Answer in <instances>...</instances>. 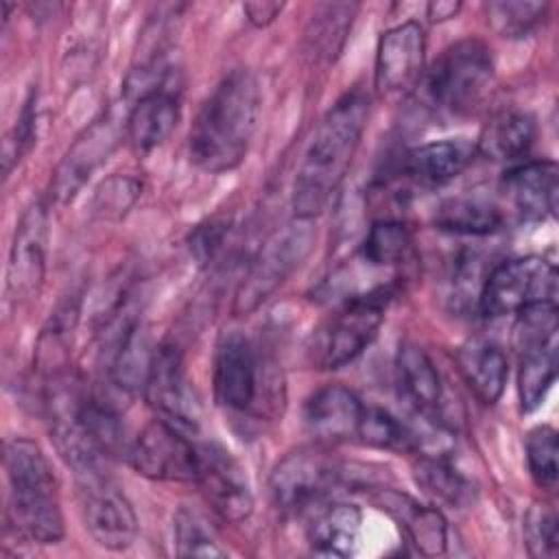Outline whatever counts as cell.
I'll return each instance as SVG.
<instances>
[{
    "label": "cell",
    "instance_id": "obj_27",
    "mask_svg": "<svg viewBox=\"0 0 559 559\" xmlns=\"http://www.w3.org/2000/svg\"><path fill=\"white\" fill-rule=\"evenodd\" d=\"M413 476L426 496L450 509H467L476 502V485L441 456H419Z\"/></svg>",
    "mask_w": 559,
    "mask_h": 559
},
{
    "label": "cell",
    "instance_id": "obj_29",
    "mask_svg": "<svg viewBox=\"0 0 559 559\" xmlns=\"http://www.w3.org/2000/svg\"><path fill=\"white\" fill-rule=\"evenodd\" d=\"M4 472L11 489H57V476L44 450L24 437L4 443Z\"/></svg>",
    "mask_w": 559,
    "mask_h": 559
},
{
    "label": "cell",
    "instance_id": "obj_15",
    "mask_svg": "<svg viewBox=\"0 0 559 559\" xmlns=\"http://www.w3.org/2000/svg\"><path fill=\"white\" fill-rule=\"evenodd\" d=\"M7 528L24 544H57L63 539V513L57 489H11L7 496Z\"/></svg>",
    "mask_w": 559,
    "mask_h": 559
},
{
    "label": "cell",
    "instance_id": "obj_35",
    "mask_svg": "<svg viewBox=\"0 0 559 559\" xmlns=\"http://www.w3.org/2000/svg\"><path fill=\"white\" fill-rule=\"evenodd\" d=\"M548 2H489L487 20L491 28L502 37H524L542 24L546 17Z\"/></svg>",
    "mask_w": 559,
    "mask_h": 559
},
{
    "label": "cell",
    "instance_id": "obj_23",
    "mask_svg": "<svg viewBox=\"0 0 559 559\" xmlns=\"http://www.w3.org/2000/svg\"><path fill=\"white\" fill-rule=\"evenodd\" d=\"M362 513L352 502L317 504L306 528L308 544L317 555L349 557L356 548Z\"/></svg>",
    "mask_w": 559,
    "mask_h": 559
},
{
    "label": "cell",
    "instance_id": "obj_36",
    "mask_svg": "<svg viewBox=\"0 0 559 559\" xmlns=\"http://www.w3.org/2000/svg\"><path fill=\"white\" fill-rule=\"evenodd\" d=\"M524 544L535 559H555L559 552V531L557 513L552 507L535 502L524 515Z\"/></svg>",
    "mask_w": 559,
    "mask_h": 559
},
{
    "label": "cell",
    "instance_id": "obj_2",
    "mask_svg": "<svg viewBox=\"0 0 559 559\" xmlns=\"http://www.w3.org/2000/svg\"><path fill=\"white\" fill-rule=\"evenodd\" d=\"M369 118L360 90L347 92L319 122L293 183L295 218L312 221L330 203L358 151Z\"/></svg>",
    "mask_w": 559,
    "mask_h": 559
},
{
    "label": "cell",
    "instance_id": "obj_30",
    "mask_svg": "<svg viewBox=\"0 0 559 559\" xmlns=\"http://www.w3.org/2000/svg\"><path fill=\"white\" fill-rule=\"evenodd\" d=\"M76 314L79 308L74 304H63L39 334L35 349V367L46 380H52V384L61 382L63 371L68 367L70 338L76 323Z\"/></svg>",
    "mask_w": 559,
    "mask_h": 559
},
{
    "label": "cell",
    "instance_id": "obj_22",
    "mask_svg": "<svg viewBox=\"0 0 559 559\" xmlns=\"http://www.w3.org/2000/svg\"><path fill=\"white\" fill-rule=\"evenodd\" d=\"M395 373L402 397L424 417L439 415L441 378L432 358L415 343H402L395 358Z\"/></svg>",
    "mask_w": 559,
    "mask_h": 559
},
{
    "label": "cell",
    "instance_id": "obj_40",
    "mask_svg": "<svg viewBox=\"0 0 559 559\" xmlns=\"http://www.w3.org/2000/svg\"><path fill=\"white\" fill-rule=\"evenodd\" d=\"M225 231H227V223H216V221H210L207 225H199L194 229L190 238V249L199 262H207L214 258V253L221 249Z\"/></svg>",
    "mask_w": 559,
    "mask_h": 559
},
{
    "label": "cell",
    "instance_id": "obj_17",
    "mask_svg": "<svg viewBox=\"0 0 559 559\" xmlns=\"http://www.w3.org/2000/svg\"><path fill=\"white\" fill-rule=\"evenodd\" d=\"M502 186L522 221L539 223L557 214L559 173L552 159H533L509 168Z\"/></svg>",
    "mask_w": 559,
    "mask_h": 559
},
{
    "label": "cell",
    "instance_id": "obj_13",
    "mask_svg": "<svg viewBox=\"0 0 559 559\" xmlns=\"http://www.w3.org/2000/svg\"><path fill=\"white\" fill-rule=\"evenodd\" d=\"M48 214L41 201H35L15 225L13 245L7 264V290L15 301L31 299L39 293L46 273Z\"/></svg>",
    "mask_w": 559,
    "mask_h": 559
},
{
    "label": "cell",
    "instance_id": "obj_32",
    "mask_svg": "<svg viewBox=\"0 0 559 559\" xmlns=\"http://www.w3.org/2000/svg\"><path fill=\"white\" fill-rule=\"evenodd\" d=\"M356 439L369 448L391 452H417L421 448L417 432L380 406H365Z\"/></svg>",
    "mask_w": 559,
    "mask_h": 559
},
{
    "label": "cell",
    "instance_id": "obj_25",
    "mask_svg": "<svg viewBox=\"0 0 559 559\" xmlns=\"http://www.w3.org/2000/svg\"><path fill=\"white\" fill-rule=\"evenodd\" d=\"M518 393L524 413H533L557 378V334L518 345Z\"/></svg>",
    "mask_w": 559,
    "mask_h": 559
},
{
    "label": "cell",
    "instance_id": "obj_34",
    "mask_svg": "<svg viewBox=\"0 0 559 559\" xmlns=\"http://www.w3.org/2000/svg\"><path fill=\"white\" fill-rule=\"evenodd\" d=\"M557 454H559L557 430L546 424L535 426L526 437V463L535 485L546 491H552L559 480Z\"/></svg>",
    "mask_w": 559,
    "mask_h": 559
},
{
    "label": "cell",
    "instance_id": "obj_24",
    "mask_svg": "<svg viewBox=\"0 0 559 559\" xmlns=\"http://www.w3.org/2000/svg\"><path fill=\"white\" fill-rule=\"evenodd\" d=\"M456 367L483 404H496L509 378V362L502 349L487 341H467L454 354Z\"/></svg>",
    "mask_w": 559,
    "mask_h": 559
},
{
    "label": "cell",
    "instance_id": "obj_21",
    "mask_svg": "<svg viewBox=\"0 0 559 559\" xmlns=\"http://www.w3.org/2000/svg\"><path fill=\"white\" fill-rule=\"evenodd\" d=\"M179 100L166 87L142 94L133 100L127 116V140L138 153L162 146L179 122Z\"/></svg>",
    "mask_w": 559,
    "mask_h": 559
},
{
    "label": "cell",
    "instance_id": "obj_10",
    "mask_svg": "<svg viewBox=\"0 0 559 559\" xmlns=\"http://www.w3.org/2000/svg\"><path fill=\"white\" fill-rule=\"evenodd\" d=\"M85 528L107 550H127L138 537V515L105 469L79 476Z\"/></svg>",
    "mask_w": 559,
    "mask_h": 559
},
{
    "label": "cell",
    "instance_id": "obj_18",
    "mask_svg": "<svg viewBox=\"0 0 559 559\" xmlns=\"http://www.w3.org/2000/svg\"><path fill=\"white\" fill-rule=\"evenodd\" d=\"M118 144V131L111 120H98L92 124L68 151L52 179V197L59 203H68L83 188L90 175L107 159Z\"/></svg>",
    "mask_w": 559,
    "mask_h": 559
},
{
    "label": "cell",
    "instance_id": "obj_28",
    "mask_svg": "<svg viewBox=\"0 0 559 559\" xmlns=\"http://www.w3.org/2000/svg\"><path fill=\"white\" fill-rule=\"evenodd\" d=\"M435 225L463 236H487L500 229L502 212L485 197H452L435 210Z\"/></svg>",
    "mask_w": 559,
    "mask_h": 559
},
{
    "label": "cell",
    "instance_id": "obj_31",
    "mask_svg": "<svg viewBox=\"0 0 559 559\" xmlns=\"http://www.w3.org/2000/svg\"><path fill=\"white\" fill-rule=\"evenodd\" d=\"M413 249V231L406 223L384 218L369 227L358 260L369 269H391L402 264Z\"/></svg>",
    "mask_w": 559,
    "mask_h": 559
},
{
    "label": "cell",
    "instance_id": "obj_42",
    "mask_svg": "<svg viewBox=\"0 0 559 559\" xmlns=\"http://www.w3.org/2000/svg\"><path fill=\"white\" fill-rule=\"evenodd\" d=\"M459 11H461V2H452V0H437L426 7L430 22H445L450 17H456Z\"/></svg>",
    "mask_w": 559,
    "mask_h": 559
},
{
    "label": "cell",
    "instance_id": "obj_41",
    "mask_svg": "<svg viewBox=\"0 0 559 559\" xmlns=\"http://www.w3.org/2000/svg\"><path fill=\"white\" fill-rule=\"evenodd\" d=\"M242 11H245L249 24L262 28V26H269L271 22H275V17H280V13L284 11V2H269V0L245 2Z\"/></svg>",
    "mask_w": 559,
    "mask_h": 559
},
{
    "label": "cell",
    "instance_id": "obj_8",
    "mask_svg": "<svg viewBox=\"0 0 559 559\" xmlns=\"http://www.w3.org/2000/svg\"><path fill=\"white\" fill-rule=\"evenodd\" d=\"M129 465L144 478L164 483H197L199 448L166 419H153L131 441Z\"/></svg>",
    "mask_w": 559,
    "mask_h": 559
},
{
    "label": "cell",
    "instance_id": "obj_33",
    "mask_svg": "<svg viewBox=\"0 0 559 559\" xmlns=\"http://www.w3.org/2000/svg\"><path fill=\"white\" fill-rule=\"evenodd\" d=\"M356 9V4H323L312 13L308 41L317 57L332 61L341 52Z\"/></svg>",
    "mask_w": 559,
    "mask_h": 559
},
{
    "label": "cell",
    "instance_id": "obj_26",
    "mask_svg": "<svg viewBox=\"0 0 559 559\" xmlns=\"http://www.w3.org/2000/svg\"><path fill=\"white\" fill-rule=\"evenodd\" d=\"M535 118L524 109L498 111L476 144V153H483L491 162H513L528 153L535 140Z\"/></svg>",
    "mask_w": 559,
    "mask_h": 559
},
{
    "label": "cell",
    "instance_id": "obj_14",
    "mask_svg": "<svg viewBox=\"0 0 559 559\" xmlns=\"http://www.w3.org/2000/svg\"><path fill=\"white\" fill-rule=\"evenodd\" d=\"M426 57V35L419 22H402L382 33L376 50V87L380 92H400L413 85Z\"/></svg>",
    "mask_w": 559,
    "mask_h": 559
},
{
    "label": "cell",
    "instance_id": "obj_19",
    "mask_svg": "<svg viewBox=\"0 0 559 559\" xmlns=\"http://www.w3.org/2000/svg\"><path fill=\"white\" fill-rule=\"evenodd\" d=\"M476 144L465 138H448L419 144L402 159V175L419 188H439L456 179L474 159Z\"/></svg>",
    "mask_w": 559,
    "mask_h": 559
},
{
    "label": "cell",
    "instance_id": "obj_1",
    "mask_svg": "<svg viewBox=\"0 0 559 559\" xmlns=\"http://www.w3.org/2000/svg\"><path fill=\"white\" fill-rule=\"evenodd\" d=\"M260 114V85L251 70L236 68L203 100L188 135L190 159L205 173L240 166Z\"/></svg>",
    "mask_w": 559,
    "mask_h": 559
},
{
    "label": "cell",
    "instance_id": "obj_37",
    "mask_svg": "<svg viewBox=\"0 0 559 559\" xmlns=\"http://www.w3.org/2000/svg\"><path fill=\"white\" fill-rule=\"evenodd\" d=\"M175 546L179 557H225L227 550L218 546L205 522L188 511L179 509L175 513Z\"/></svg>",
    "mask_w": 559,
    "mask_h": 559
},
{
    "label": "cell",
    "instance_id": "obj_3",
    "mask_svg": "<svg viewBox=\"0 0 559 559\" xmlns=\"http://www.w3.org/2000/svg\"><path fill=\"white\" fill-rule=\"evenodd\" d=\"M493 83V59L485 41L476 37L448 46L424 79V94L435 111L469 116L485 100Z\"/></svg>",
    "mask_w": 559,
    "mask_h": 559
},
{
    "label": "cell",
    "instance_id": "obj_12",
    "mask_svg": "<svg viewBox=\"0 0 559 559\" xmlns=\"http://www.w3.org/2000/svg\"><path fill=\"white\" fill-rule=\"evenodd\" d=\"M197 485L212 511L225 522H245L253 511V493L245 469L221 445H199Z\"/></svg>",
    "mask_w": 559,
    "mask_h": 559
},
{
    "label": "cell",
    "instance_id": "obj_9",
    "mask_svg": "<svg viewBox=\"0 0 559 559\" xmlns=\"http://www.w3.org/2000/svg\"><path fill=\"white\" fill-rule=\"evenodd\" d=\"M264 362L255 354L251 341L240 332H225L218 338L214 354V395L218 406L231 413H247L255 408L260 395H269Z\"/></svg>",
    "mask_w": 559,
    "mask_h": 559
},
{
    "label": "cell",
    "instance_id": "obj_4",
    "mask_svg": "<svg viewBox=\"0 0 559 559\" xmlns=\"http://www.w3.org/2000/svg\"><path fill=\"white\" fill-rule=\"evenodd\" d=\"M393 295L395 284L391 282L347 297L345 304L312 334L308 345L310 365L317 369H338L360 356L378 336Z\"/></svg>",
    "mask_w": 559,
    "mask_h": 559
},
{
    "label": "cell",
    "instance_id": "obj_39",
    "mask_svg": "<svg viewBox=\"0 0 559 559\" xmlns=\"http://www.w3.org/2000/svg\"><path fill=\"white\" fill-rule=\"evenodd\" d=\"M35 100L33 96L24 103V109L20 114L17 124L13 127L11 135H7L4 140V148H2V162H4V175L11 173V168L20 162V157L31 148L33 138H35Z\"/></svg>",
    "mask_w": 559,
    "mask_h": 559
},
{
    "label": "cell",
    "instance_id": "obj_5",
    "mask_svg": "<svg viewBox=\"0 0 559 559\" xmlns=\"http://www.w3.org/2000/svg\"><path fill=\"white\" fill-rule=\"evenodd\" d=\"M312 245L314 229L304 218H295L269 236L236 288L234 314L242 317L258 310L299 269Z\"/></svg>",
    "mask_w": 559,
    "mask_h": 559
},
{
    "label": "cell",
    "instance_id": "obj_20",
    "mask_svg": "<svg viewBox=\"0 0 559 559\" xmlns=\"http://www.w3.org/2000/svg\"><path fill=\"white\" fill-rule=\"evenodd\" d=\"M373 500L378 509L389 513L404 528L408 542L421 555L437 557L445 552L448 524L437 507L419 504L415 498L395 489H378Z\"/></svg>",
    "mask_w": 559,
    "mask_h": 559
},
{
    "label": "cell",
    "instance_id": "obj_16",
    "mask_svg": "<svg viewBox=\"0 0 559 559\" xmlns=\"http://www.w3.org/2000/svg\"><path fill=\"white\" fill-rule=\"evenodd\" d=\"M362 411L365 404L352 389L343 384H328L306 400L304 426L317 443L332 445L349 441L356 439Z\"/></svg>",
    "mask_w": 559,
    "mask_h": 559
},
{
    "label": "cell",
    "instance_id": "obj_38",
    "mask_svg": "<svg viewBox=\"0 0 559 559\" xmlns=\"http://www.w3.org/2000/svg\"><path fill=\"white\" fill-rule=\"evenodd\" d=\"M140 190L142 183L135 177L111 175L96 188L92 210L100 218L118 221L133 207V203L140 197Z\"/></svg>",
    "mask_w": 559,
    "mask_h": 559
},
{
    "label": "cell",
    "instance_id": "obj_7",
    "mask_svg": "<svg viewBox=\"0 0 559 559\" xmlns=\"http://www.w3.org/2000/svg\"><path fill=\"white\" fill-rule=\"evenodd\" d=\"M341 465L328 445H301L288 452L271 472L269 487L275 504L286 513L310 511L336 487Z\"/></svg>",
    "mask_w": 559,
    "mask_h": 559
},
{
    "label": "cell",
    "instance_id": "obj_6",
    "mask_svg": "<svg viewBox=\"0 0 559 559\" xmlns=\"http://www.w3.org/2000/svg\"><path fill=\"white\" fill-rule=\"evenodd\" d=\"M557 269L539 255L507 260L489 271L478 293L485 317L520 314L533 306L557 304Z\"/></svg>",
    "mask_w": 559,
    "mask_h": 559
},
{
    "label": "cell",
    "instance_id": "obj_11",
    "mask_svg": "<svg viewBox=\"0 0 559 559\" xmlns=\"http://www.w3.org/2000/svg\"><path fill=\"white\" fill-rule=\"evenodd\" d=\"M142 393L159 419L188 430L197 428V400L188 386L183 358L177 345L164 341L153 347Z\"/></svg>",
    "mask_w": 559,
    "mask_h": 559
}]
</instances>
